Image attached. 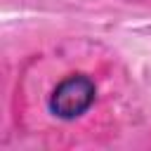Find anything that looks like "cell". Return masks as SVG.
<instances>
[{
  "label": "cell",
  "instance_id": "1",
  "mask_svg": "<svg viewBox=\"0 0 151 151\" xmlns=\"http://www.w3.org/2000/svg\"><path fill=\"white\" fill-rule=\"evenodd\" d=\"M92 101H94V83L87 76L73 73L54 87L50 97V111L59 118L71 120V118L83 116L92 106Z\"/></svg>",
  "mask_w": 151,
  "mask_h": 151
}]
</instances>
